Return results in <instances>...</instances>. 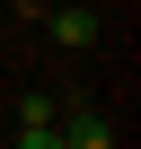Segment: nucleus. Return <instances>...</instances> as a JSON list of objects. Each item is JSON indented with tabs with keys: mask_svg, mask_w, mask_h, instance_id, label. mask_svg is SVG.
<instances>
[{
	"mask_svg": "<svg viewBox=\"0 0 141 149\" xmlns=\"http://www.w3.org/2000/svg\"><path fill=\"white\" fill-rule=\"evenodd\" d=\"M18 140H27V149H53V140H62V123H53V105H44V97H27V105H18Z\"/></svg>",
	"mask_w": 141,
	"mask_h": 149,
	"instance_id": "obj_1",
	"label": "nucleus"
},
{
	"mask_svg": "<svg viewBox=\"0 0 141 149\" xmlns=\"http://www.w3.org/2000/svg\"><path fill=\"white\" fill-rule=\"evenodd\" d=\"M53 44H70V53L97 44V18H88V9H62V18H53Z\"/></svg>",
	"mask_w": 141,
	"mask_h": 149,
	"instance_id": "obj_2",
	"label": "nucleus"
}]
</instances>
